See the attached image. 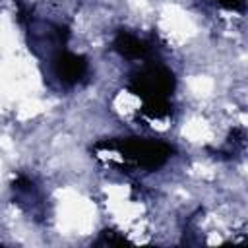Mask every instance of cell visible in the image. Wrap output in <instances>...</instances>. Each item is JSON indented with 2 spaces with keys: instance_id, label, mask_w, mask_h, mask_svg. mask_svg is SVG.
<instances>
[{
  "instance_id": "cell-3",
  "label": "cell",
  "mask_w": 248,
  "mask_h": 248,
  "mask_svg": "<svg viewBox=\"0 0 248 248\" xmlns=\"http://www.w3.org/2000/svg\"><path fill=\"white\" fill-rule=\"evenodd\" d=\"M85 70H87V62L83 56L66 52L64 48L54 52L52 56V72L60 79V83H66V85L78 83L83 78Z\"/></svg>"
},
{
  "instance_id": "cell-5",
  "label": "cell",
  "mask_w": 248,
  "mask_h": 248,
  "mask_svg": "<svg viewBox=\"0 0 248 248\" xmlns=\"http://www.w3.org/2000/svg\"><path fill=\"white\" fill-rule=\"evenodd\" d=\"M215 2L227 10H238V12L244 10V0H215Z\"/></svg>"
},
{
  "instance_id": "cell-4",
  "label": "cell",
  "mask_w": 248,
  "mask_h": 248,
  "mask_svg": "<svg viewBox=\"0 0 248 248\" xmlns=\"http://www.w3.org/2000/svg\"><path fill=\"white\" fill-rule=\"evenodd\" d=\"M114 48L124 56V58H130V60H138V58H145L149 46L145 41H141L140 37L132 35V33H124L120 31L114 39Z\"/></svg>"
},
{
  "instance_id": "cell-2",
  "label": "cell",
  "mask_w": 248,
  "mask_h": 248,
  "mask_svg": "<svg viewBox=\"0 0 248 248\" xmlns=\"http://www.w3.org/2000/svg\"><path fill=\"white\" fill-rule=\"evenodd\" d=\"M107 145L114 149L122 157V161H128L134 167L147 169V170H153L165 165L172 153V147L169 143L159 140H143V138H128L114 143H107Z\"/></svg>"
},
{
  "instance_id": "cell-1",
  "label": "cell",
  "mask_w": 248,
  "mask_h": 248,
  "mask_svg": "<svg viewBox=\"0 0 248 248\" xmlns=\"http://www.w3.org/2000/svg\"><path fill=\"white\" fill-rule=\"evenodd\" d=\"M132 89L143 101V110L153 116H165L169 112V97L174 89L172 74L163 66H147L132 78Z\"/></svg>"
}]
</instances>
